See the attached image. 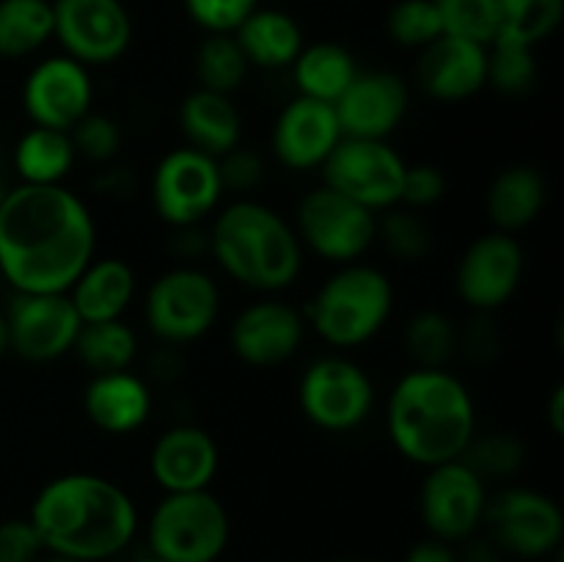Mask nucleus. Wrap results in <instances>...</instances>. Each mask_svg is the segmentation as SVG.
Returning a JSON list of instances; mask_svg holds the SVG:
<instances>
[{
	"label": "nucleus",
	"mask_w": 564,
	"mask_h": 562,
	"mask_svg": "<svg viewBox=\"0 0 564 562\" xmlns=\"http://www.w3.org/2000/svg\"><path fill=\"white\" fill-rule=\"evenodd\" d=\"M83 408L99 430L124 435L147 422L152 411V395L138 375L119 369V372L94 375L83 395Z\"/></svg>",
	"instance_id": "nucleus-23"
},
{
	"label": "nucleus",
	"mask_w": 564,
	"mask_h": 562,
	"mask_svg": "<svg viewBox=\"0 0 564 562\" xmlns=\"http://www.w3.org/2000/svg\"><path fill=\"white\" fill-rule=\"evenodd\" d=\"M523 279V248L505 231L477 237L460 257L455 273L457 295L474 312L494 314L505 306Z\"/></svg>",
	"instance_id": "nucleus-16"
},
{
	"label": "nucleus",
	"mask_w": 564,
	"mask_h": 562,
	"mask_svg": "<svg viewBox=\"0 0 564 562\" xmlns=\"http://www.w3.org/2000/svg\"><path fill=\"white\" fill-rule=\"evenodd\" d=\"M405 562H460V556H457V551L452 549V543H444V540L438 538H430L413 545V549L408 551Z\"/></svg>",
	"instance_id": "nucleus-48"
},
{
	"label": "nucleus",
	"mask_w": 564,
	"mask_h": 562,
	"mask_svg": "<svg viewBox=\"0 0 564 562\" xmlns=\"http://www.w3.org/2000/svg\"><path fill=\"white\" fill-rule=\"evenodd\" d=\"M488 490L463 461L430 466L419 494V512L433 538L444 543L468 540L485 518Z\"/></svg>",
	"instance_id": "nucleus-14"
},
{
	"label": "nucleus",
	"mask_w": 564,
	"mask_h": 562,
	"mask_svg": "<svg viewBox=\"0 0 564 562\" xmlns=\"http://www.w3.org/2000/svg\"><path fill=\"white\" fill-rule=\"evenodd\" d=\"M408 356L422 369H444L457 353V328L444 312L424 309L405 325Z\"/></svg>",
	"instance_id": "nucleus-33"
},
{
	"label": "nucleus",
	"mask_w": 564,
	"mask_h": 562,
	"mask_svg": "<svg viewBox=\"0 0 564 562\" xmlns=\"http://www.w3.org/2000/svg\"><path fill=\"white\" fill-rule=\"evenodd\" d=\"M174 253L182 259H198L202 253L209 251V235L198 224L193 226H176L174 237Z\"/></svg>",
	"instance_id": "nucleus-46"
},
{
	"label": "nucleus",
	"mask_w": 564,
	"mask_h": 562,
	"mask_svg": "<svg viewBox=\"0 0 564 562\" xmlns=\"http://www.w3.org/2000/svg\"><path fill=\"white\" fill-rule=\"evenodd\" d=\"M297 400L308 422L319 430L347 433L369 417L375 389L369 375L356 361L345 356H323L303 372Z\"/></svg>",
	"instance_id": "nucleus-10"
},
{
	"label": "nucleus",
	"mask_w": 564,
	"mask_h": 562,
	"mask_svg": "<svg viewBox=\"0 0 564 562\" xmlns=\"http://www.w3.org/2000/svg\"><path fill=\"white\" fill-rule=\"evenodd\" d=\"M42 551V538L28 518L0 523V562H39Z\"/></svg>",
	"instance_id": "nucleus-45"
},
{
	"label": "nucleus",
	"mask_w": 564,
	"mask_h": 562,
	"mask_svg": "<svg viewBox=\"0 0 564 562\" xmlns=\"http://www.w3.org/2000/svg\"><path fill=\"white\" fill-rule=\"evenodd\" d=\"M229 543V516L209 490L165 494L149 518V554L165 562H215Z\"/></svg>",
	"instance_id": "nucleus-6"
},
{
	"label": "nucleus",
	"mask_w": 564,
	"mask_h": 562,
	"mask_svg": "<svg viewBox=\"0 0 564 562\" xmlns=\"http://www.w3.org/2000/svg\"><path fill=\"white\" fill-rule=\"evenodd\" d=\"M231 36L246 53L248 64L262 69L292 66L303 50V31L290 14L275 9H257Z\"/></svg>",
	"instance_id": "nucleus-27"
},
{
	"label": "nucleus",
	"mask_w": 564,
	"mask_h": 562,
	"mask_svg": "<svg viewBox=\"0 0 564 562\" xmlns=\"http://www.w3.org/2000/svg\"><path fill=\"white\" fill-rule=\"evenodd\" d=\"M180 127L187 143L209 158H220L240 147V110L226 94L207 91V88L187 94L180 105Z\"/></svg>",
	"instance_id": "nucleus-25"
},
{
	"label": "nucleus",
	"mask_w": 564,
	"mask_h": 562,
	"mask_svg": "<svg viewBox=\"0 0 564 562\" xmlns=\"http://www.w3.org/2000/svg\"><path fill=\"white\" fill-rule=\"evenodd\" d=\"M3 317L11 350L36 364L69 353L83 325L66 292H17Z\"/></svg>",
	"instance_id": "nucleus-15"
},
{
	"label": "nucleus",
	"mask_w": 564,
	"mask_h": 562,
	"mask_svg": "<svg viewBox=\"0 0 564 562\" xmlns=\"http://www.w3.org/2000/svg\"><path fill=\"white\" fill-rule=\"evenodd\" d=\"M405 165L397 149L386 141L341 138L319 169L323 185L334 187L372 213H380L400 204Z\"/></svg>",
	"instance_id": "nucleus-9"
},
{
	"label": "nucleus",
	"mask_w": 564,
	"mask_h": 562,
	"mask_svg": "<svg viewBox=\"0 0 564 562\" xmlns=\"http://www.w3.org/2000/svg\"><path fill=\"white\" fill-rule=\"evenodd\" d=\"M549 198V185L534 165H510L488 187V218L496 231L516 235L540 218Z\"/></svg>",
	"instance_id": "nucleus-26"
},
{
	"label": "nucleus",
	"mask_w": 564,
	"mask_h": 562,
	"mask_svg": "<svg viewBox=\"0 0 564 562\" xmlns=\"http://www.w3.org/2000/svg\"><path fill=\"white\" fill-rule=\"evenodd\" d=\"M306 334V320L295 306L259 301L242 309L231 325V350L248 367H279L290 361Z\"/></svg>",
	"instance_id": "nucleus-19"
},
{
	"label": "nucleus",
	"mask_w": 564,
	"mask_h": 562,
	"mask_svg": "<svg viewBox=\"0 0 564 562\" xmlns=\"http://www.w3.org/2000/svg\"><path fill=\"white\" fill-rule=\"evenodd\" d=\"M488 47V83L505 94H527L538 80L534 47L510 39H494Z\"/></svg>",
	"instance_id": "nucleus-38"
},
{
	"label": "nucleus",
	"mask_w": 564,
	"mask_h": 562,
	"mask_svg": "<svg viewBox=\"0 0 564 562\" xmlns=\"http://www.w3.org/2000/svg\"><path fill=\"white\" fill-rule=\"evenodd\" d=\"M9 193V185H6V174H3V165H0V202H3V196Z\"/></svg>",
	"instance_id": "nucleus-52"
},
{
	"label": "nucleus",
	"mask_w": 564,
	"mask_h": 562,
	"mask_svg": "<svg viewBox=\"0 0 564 562\" xmlns=\"http://www.w3.org/2000/svg\"><path fill=\"white\" fill-rule=\"evenodd\" d=\"M341 141V127L334 105L295 97L279 114L270 136L273 154L292 171L319 169Z\"/></svg>",
	"instance_id": "nucleus-20"
},
{
	"label": "nucleus",
	"mask_w": 564,
	"mask_h": 562,
	"mask_svg": "<svg viewBox=\"0 0 564 562\" xmlns=\"http://www.w3.org/2000/svg\"><path fill=\"white\" fill-rule=\"evenodd\" d=\"M501 554H505V551H501L494 540H474V543H468V549L457 556H460V562H505Z\"/></svg>",
	"instance_id": "nucleus-49"
},
{
	"label": "nucleus",
	"mask_w": 564,
	"mask_h": 562,
	"mask_svg": "<svg viewBox=\"0 0 564 562\" xmlns=\"http://www.w3.org/2000/svg\"><path fill=\"white\" fill-rule=\"evenodd\" d=\"M457 350L466 353L468 361L474 364H490L499 356L501 334L488 312H477L468 320L466 328L457 331Z\"/></svg>",
	"instance_id": "nucleus-44"
},
{
	"label": "nucleus",
	"mask_w": 564,
	"mask_h": 562,
	"mask_svg": "<svg viewBox=\"0 0 564 562\" xmlns=\"http://www.w3.org/2000/svg\"><path fill=\"white\" fill-rule=\"evenodd\" d=\"M386 28H389L391 39L397 44H402V47L424 50L435 39L444 36V25H441L435 0H400L389 11Z\"/></svg>",
	"instance_id": "nucleus-39"
},
{
	"label": "nucleus",
	"mask_w": 564,
	"mask_h": 562,
	"mask_svg": "<svg viewBox=\"0 0 564 562\" xmlns=\"http://www.w3.org/2000/svg\"><path fill=\"white\" fill-rule=\"evenodd\" d=\"M141 562H165V560H160V556H154V554H149V556H143Z\"/></svg>",
	"instance_id": "nucleus-54"
},
{
	"label": "nucleus",
	"mask_w": 564,
	"mask_h": 562,
	"mask_svg": "<svg viewBox=\"0 0 564 562\" xmlns=\"http://www.w3.org/2000/svg\"><path fill=\"white\" fill-rule=\"evenodd\" d=\"M416 80L438 102H463L488 83V47L444 33L422 50Z\"/></svg>",
	"instance_id": "nucleus-21"
},
{
	"label": "nucleus",
	"mask_w": 564,
	"mask_h": 562,
	"mask_svg": "<svg viewBox=\"0 0 564 562\" xmlns=\"http://www.w3.org/2000/svg\"><path fill=\"white\" fill-rule=\"evenodd\" d=\"M482 521L501 551L527 560L549 556L562 545L564 518L551 496L532 488H505L490 496Z\"/></svg>",
	"instance_id": "nucleus-12"
},
{
	"label": "nucleus",
	"mask_w": 564,
	"mask_h": 562,
	"mask_svg": "<svg viewBox=\"0 0 564 562\" xmlns=\"http://www.w3.org/2000/svg\"><path fill=\"white\" fill-rule=\"evenodd\" d=\"M135 295V273L124 259H91L69 287V301L83 323L121 320Z\"/></svg>",
	"instance_id": "nucleus-24"
},
{
	"label": "nucleus",
	"mask_w": 564,
	"mask_h": 562,
	"mask_svg": "<svg viewBox=\"0 0 564 562\" xmlns=\"http://www.w3.org/2000/svg\"><path fill=\"white\" fill-rule=\"evenodd\" d=\"M394 287L383 270L350 262L330 275L306 306L308 323L334 347H358L389 320Z\"/></svg>",
	"instance_id": "nucleus-5"
},
{
	"label": "nucleus",
	"mask_w": 564,
	"mask_h": 562,
	"mask_svg": "<svg viewBox=\"0 0 564 562\" xmlns=\"http://www.w3.org/2000/svg\"><path fill=\"white\" fill-rule=\"evenodd\" d=\"M220 312V292L213 275L182 264L165 270L147 292V325L163 345H187L207 334Z\"/></svg>",
	"instance_id": "nucleus-7"
},
{
	"label": "nucleus",
	"mask_w": 564,
	"mask_h": 562,
	"mask_svg": "<svg viewBox=\"0 0 564 562\" xmlns=\"http://www.w3.org/2000/svg\"><path fill=\"white\" fill-rule=\"evenodd\" d=\"M218 444L196 424H176L165 430L152 446L149 468L165 494L207 490L218 472Z\"/></svg>",
	"instance_id": "nucleus-22"
},
{
	"label": "nucleus",
	"mask_w": 564,
	"mask_h": 562,
	"mask_svg": "<svg viewBox=\"0 0 564 562\" xmlns=\"http://www.w3.org/2000/svg\"><path fill=\"white\" fill-rule=\"evenodd\" d=\"M209 253L240 284L262 292L286 290L303 268L295 229L264 204L237 198L209 229Z\"/></svg>",
	"instance_id": "nucleus-4"
},
{
	"label": "nucleus",
	"mask_w": 564,
	"mask_h": 562,
	"mask_svg": "<svg viewBox=\"0 0 564 562\" xmlns=\"http://www.w3.org/2000/svg\"><path fill=\"white\" fill-rule=\"evenodd\" d=\"M91 77L69 55H53L36 64L22 88V105L36 127L69 132L86 114H91Z\"/></svg>",
	"instance_id": "nucleus-17"
},
{
	"label": "nucleus",
	"mask_w": 564,
	"mask_h": 562,
	"mask_svg": "<svg viewBox=\"0 0 564 562\" xmlns=\"http://www.w3.org/2000/svg\"><path fill=\"white\" fill-rule=\"evenodd\" d=\"M53 36L83 66L113 64L132 42V22L121 0H53Z\"/></svg>",
	"instance_id": "nucleus-13"
},
{
	"label": "nucleus",
	"mask_w": 564,
	"mask_h": 562,
	"mask_svg": "<svg viewBox=\"0 0 564 562\" xmlns=\"http://www.w3.org/2000/svg\"><path fill=\"white\" fill-rule=\"evenodd\" d=\"M378 218L372 209L328 185L308 191L297 204L295 235L328 262H358L372 248Z\"/></svg>",
	"instance_id": "nucleus-8"
},
{
	"label": "nucleus",
	"mask_w": 564,
	"mask_h": 562,
	"mask_svg": "<svg viewBox=\"0 0 564 562\" xmlns=\"http://www.w3.org/2000/svg\"><path fill=\"white\" fill-rule=\"evenodd\" d=\"M69 138L75 152L91 160V163H108V160H113L119 154L121 141H124L119 121L105 114L83 116L69 130Z\"/></svg>",
	"instance_id": "nucleus-40"
},
{
	"label": "nucleus",
	"mask_w": 564,
	"mask_h": 562,
	"mask_svg": "<svg viewBox=\"0 0 564 562\" xmlns=\"http://www.w3.org/2000/svg\"><path fill=\"white\" fill-rule=\"evenodd\" d=\"M97 251V226L64 185H17L0 202V273L17 292H69Z\"/></svg>",
	"instance_id": "nucleus-1"
},
{
	"label": "nucleus",
	"mask_w": 564,
	"mask_h": 562,
	"mask_svg": "<svg viewBox=\"0 0 564 562\" xmlns=\"http://www.w3.org/2000/svg\"><path fill=\"white\" fill-rule=\"evenodd\" d=\"M69 132L33 125L14 147V169L22 185H61L75 165Z\"/></svg>",
	"instance_id": "nucleus-29"
},
{
	"label": "nucleus",
	"mask_w": 564,
	"mask_h": 562,
	"mask_svg": "<svg viewBox=\"0 0 564 562\" xmlns=\"http://www.w3.org/2000/svg\"><path fill=\"white\" fill-rule=\"evenodd\" d=\"M39 562H75V560H66V556L53 554V556H47V560H39Z\"/></svg>",
	"instance_id": "nucleus-53"
},
{
	"label": "nucleus",
	"mask_w": 564,
	"mask_h": 562,
	"mask_svg": "<svg viewBox=\"0 0 564 562\" xmlns=\"http://www.w3.org/2000/svg\"><path fill=\"white\" fill-rule=\"evenodd\" d=\"M446 36L468 39L488 47L499 33V0H435Z\"/></svg>",
	"instance_id": "nucleus-37"
},
{
	"label": "nucleus",
	"mask_w": 564,
	"mask_h": 562,
	"mask_svg": "<svg viewBox=\"0 0 564 562\" xmlns=\"http://www.w3.org/2000/svg\"><path fill=\"white\" fill-rule=\"evenodd\" d=\"M185 9L204 31L235 33L259 9V0H185Z\"/></svg>",
	"instance_id": "nucleus-41"
},
{
	"label": "nucleus",
	"mask_w": 564,
	"mask_h": 562,
	"mask_svg": "<svg viewBox=\"0 0 564 562\" xmlns=\"http://www.w3.org/2000/svg\"><path fill=\"white\" fill-rule=\"evenodd\" d=\"M501 22L496 39L534 47L560 28L564 0H499Z\"/></svg>",
	"instance_id": "nucleus-34"
},
{
	"label": "nucleus",
	"mask_w": 564,
	"mask_h": 562,
	"mask_svg": "<svg viewBox=\"0 0 564 562\" xmlns=\"http://www.w3.org/2000/svg\"><path fill=\"white\" fill-rule=\"evenodd\" d=\"M383 213V218L378 220L375 240L383 242L386 251H391L402 262H422L433 251L430 226L411 207H389Z\"/></svg>",
	"instance_id": "nucleus-36"
},
{
	"label": "nucleus",
	"mask_w": 564,
	"mask_h": 562,
	"mask_svg": "<svg viewBox=\"0 0 564 562\" xmlns=\"http://www.w3.org/2000/svg\"><path fill=\"white\" fill-rule=\"evenodd\" d=\"M446 193V176L438 165L430 163H416L405 165V176H402V191H400V204L411 209H424L433 207L444 198Z\"/></svg>",
	"instance_id": "nucleus-42"
},
{
	"label": "nucleus",
	"mask_w": 564,
	"mask_h": 562,
	"mask_svg": "<svg viewBox=\"0 0 564 562\" xmlns=\"http://www.w3.org/2000/svg\"><path fill=\"white\" fill-rule=\"evenodd\" d=\"M72 350L94 375L119 372V369L130 367L132 358H135L138 336L124 320L83 323Z\"/></svg>",
	"instance_id": "nucleus-31"
},
{
	"label": "nucleus",
	"mask_w": 564,
	"mask_h": 562,
	"mask_svg": "<svg viewBox=\"0 0 564 562\" xmlns=\"http://www.w3.org/2000/svg\"><path fill=\"white\" fill-rule=\"evenodd\" d=\"M549 424L554 435L564 433V386H556L549 400Z\"/></svg>",
	"instance_id": "nucleus-50"
},
{
	"label": "nucleus",
	"mask_w": 564,
	"mask_h": 562,
	"mask_svg": "<svg viewBox=\"0 0 564 562\" xmlns=\"http://www.w3.org/2000/svg\"><path fill=\"white\" fill-rule=\"evenodd\" d=\"M218 160V174H220V185L226 191L235 193H251L262 185L264 180V160L262 154L251 152V149H240L235 147L231 152L220 154Z\"/></svg>",
	"instance_id": "nucleus-43"
},
{
	"label": "nucleus",
	"mask_w": 564,
	"mask_h": 562,
	"mask_svg": "<svg viewBox=\"0 0 564 562\" xmlns=\"http://www.w3.org/2000/svg\"><path fill=\"white\" fill-rule=\"evenodd\" d=\"M248 66L251 64H248L246 53L231 33H209V39H204L196 55V75L202 83L198 88L229 97L231 91L242 86Z\"/></svg>",
	"instance_id": "nucleus-32"
},
{
	"label": "nucleus",
	"mask_w": 564,
	"mask_h": 562,
	"mask_svg": "<svg viewBox=\"0 0 564 562\" xmlns=\"http://www.w3.org/2000/svg\"><path fill=\"white\" fill-rule=\"evenodd\" d=\"M295 83L301 97L334 105L358 75L356 58L336 42H317L303 47L295 58Z\"/></svg>",
	"instance_id": "nucleus-28"
},
{
	"label": "nucleus",
	"mask_w": 564,
	"mask_h": 562,
	"mask_svg": "<svg viewBox=\"0 0 564 562\" xmlns=\"http://www.w3.org/2000/svg\"><path fill=\"white\" fill-rule=\"evenodd\" d=\"M149 375L158 378L160 383H169L182 375V356L176 353V345H163L149 356Z\"/></svg>",
	"instance_id": "nucleus-47"
},
{
	"label": "nucleus",
	"mask_w": 564,
	"mask_h": 562,
	"mask_svg": "<svg viewBox=\"0 0 564 562\" xmlns=\"http://www.w3.org/2000/svg\"><path fill=\"white\" fill-rule=\"evenodd\" d=\"M224 196L218 160L193 147L174 149L158 163L152 176L154 213L169 226L202 224Z\"/></svg>",
	"instance_id": "nucleus-11"
},
{
	"label": "nucleus",
	"mask_w": 564,
	"mask_h": 562,
	"mask_svg": "<svg viewBox=\"0 0 564 562\" xmlns=\"http://www.w3.org/2000/svg\"><path fill=\"white\" fill-rule=\"evenodd\" d=\"M341 138L386 141L408 114V86L394 72H358L334 102Z\"/></svg>",
	"instance_id": "nucleus-18"
},
{
	"label": "nucleus",
	"mask_w": 564,
	"mask_h": 562,
	"mask_svg": "<svg viewBox=\"0 0 564 562\" xmlns=\"http://www.w3.org/2000/svg\"><path fill=\"white\" fill-rule=\"evenodd\" d=\"M53 31V0H0V58L36 53Z\"/></svg>",
	"instance_id": "nucleus-30"
},
{
	"label": "nucleus",
	"mask_w": 564,
	"mask_h": 562,
	"mask_svg": "<svg viewBox=\"0 0 564 562\" xmlns=\"http://www.w3.org/2000/svg\"><path fill=\"white\" fill-rule=\"evenodd\" d=\"M28 521L50 554L99 562L130 545L138 529V510L130 494L113 479L64 474L39 490Z\"/></svg>",
	"instance_id": "nucleus-2"
},
{
	"label": "nucleus",
	"mask_w": 564,
	"mask_h": 562,
	"mask_svg": "<svg viewBox=\"0 0 564 562\" xmlns=\"http://www.w3.org/2000/svg\"><path fill=\"white\" fill-rule=\"evenodd\" d=\"M339 562H358V560H339Z\"/></svg>",
	"instance_id": "nucleus-55"
},
{
	"label": "nucleus",
	"mask_w": 564,
	"mask_h": 562,
	"mask_svg": "<svg viewBox=\"0 0 564 562\" xmlns=\"http://www.w3.org/2000/svg\"><path fill=\"white\" fill-rule=\"evenodd\" d=\"M9 350V325H6V317L0 314V356Z\"/></svg>",
	"instance_id": "nucleus-51"
},
{
	"label": "nucleus",
	"mask_w": 564,
	"mask_h": 562,
	"mask_svg": "<svg viewBox=\"0 0 564 562\" xmlns=\"http://www.w3.org/2000/svg\"><path fill=\"white\" fill-rule=\"evenodd\" d=\"M389 439L402 457L430 468L460 461L477 435V413L466 383L446 369L402 375L389 397Z\"/></svg>",
	"instance_id": "nucleus-3"
},
{
	"label": "nucleus",
	"mask_w": 564,
	"mask_h": 562,
	"mask_svg": "<svg viewBox=\"0 0 564 562\" xmlns=\"http://www.w3.org/2000/svg\"><path fill=\"white\" fill-rule=\"evenodd\" d=\"M460 461L482 483H488V479H510L521 472L523 461H527V446L512 433H488L479 435V439L474 435Z\"/></svg>",
	"instance_id": "nucleus-35"
}]
</instances>
